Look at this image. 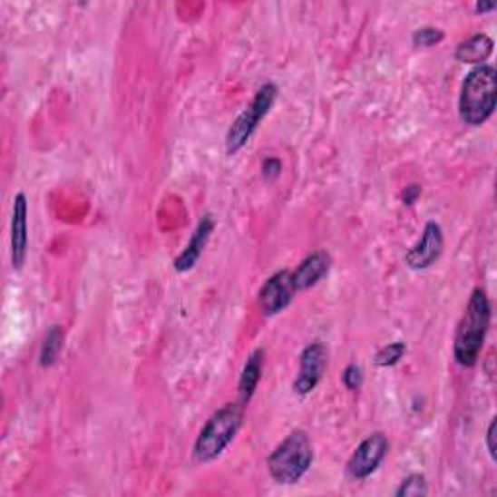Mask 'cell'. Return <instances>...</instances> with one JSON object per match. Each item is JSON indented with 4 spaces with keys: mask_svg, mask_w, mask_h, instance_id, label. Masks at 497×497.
Wrapping results in <instances>:
<instances>
[{
    "mask_svg": "<svg viewBox=\"0 0 497 497\" xmlns=\"http://www.w3.org/2000/svg\"><path fill=\"white\" fill-rule=\"evenodd\" d=\"M490 299L484 289L476 287L471 296V301H468L463 321L457 328V336H454V360L463 367L476 365L482 346H484L486 333L490 328Z\"/></svg>",
    "mask_w": 497,
    "mask_h": 497,
    "instance_id": "6da1fadb",
    "label": "cell"
},
{
    "mask_svg": "<svg viewBox=\"0 0 497 497\" xmlns=\"http://www.w3.org/2000/svg\"><path fill=\"white\" fill-rule=\"evenodd\" d=\"M497 102V74L493 66L480 64L463 82L459 98V115L471 127L484 124L495 109Z\"/></svg>",
    "mask_w": 497,
    "mask_h": 497,
    "instance_id": "7a4b0ae2",
    "label": "cell"
},
{
    "mask_svg": "<svg viewBox=\"0 0 497 497\" xmlns=\"http://www.w3.org/2000/svg\"><path fill=\"white\" fill-rule=\"evenodd\" d=\"M313 463V445L303 432L289 434L268 457V473L282 486H292L307 474Z\"/></svg>",
    "mask_w": 497,
    "mask_h": 497,
    "instance_id": "3957f363",
    "label": "cell"
},
{
    "mask_svg": "<svg viewBox=\"0 0 497 497\" xmlns=\"http://www.w3.org/2000/svg\"><path fill=\"white\" fill-rule=\"evenodd\" d=\"M243 422V404H228L219 408L206 422L195 443V459L199 463H212L236 439Z\"/></svg>",
    "mask_w": 497,
    "mask_h": 497,
    "instance_id": "277c9868",
    "label": "cell"
},
{
    "mask_svg": "<svg viewBox=\"0 0 497 497\" xmlns=\"http://www.w3.org/2000/svg\"><path fill=\"white\" fill-rule=\"evenodd\" d=\"M276 98H278V88H276L274 84L268 82V84L260 86L253 103L248 105L236 121H233V124L228 131V136H226L228 154H236V151H239L247 144L248 138H251V134L257 131L258 122L268 115Z\"/></svg>",
    "mask_w": 497,
    "mask_h": 497,
    "instance_id": "5b68a950",
    "label": "cell"
},
{
    "mask_svg": "<svg viewBox=\"0 0 497 497\" xmlns=\"http://www.w3.org/2000/svg\"><path fill=\"white\" fill-rule=\"evenodd\" d=\"M389 451V439L385 434H371L362 441L348 461V474L354 480H365L377 471Z\"/></svg>",
    "mask_w": 497,
    "mask_h": 497,
    "instance_id": "8992f818",
    "label": "cell"
},
{
    "mask_svg": "<svg viewBox=\"0 0 497 497\" xmlns=\"http://www.w3.org/2000/svg\"><path fill=\"white\" fill-rule=\"evenodd\" d=\"M328 364V352L321 342H313L299 356V375L294 381V391L301 396L315 391V386L323 379Z\"/></svg>",
    "mask_w": 497,
    "mask_h": 497,
    "instance_id": "52a82bcc",
    "label": "cell"
},
{
    "mask_svg": "<svg viewBox=\"0 0 497 497\" xmlns=\"http://www.w3.org/2000/svg\"><path fill=\"white\" fill-rule=\"evenodd\" d=\"M296 296V289L292 284V272L280 270L272 274L270 278L262 284L258 292V306L260 311L267 317L282 313Z\"/></svg>",
    "mask_w": 497,
    "mask_h": 497,
    "instance_id": "ba28073f",
    "label": "cell"
},
{
    "mask_svg": "<svg viewBox=\"0 0 497 497\" xmlns=\"http://www.w3.org/2000/svg\"><path fill=\"white\" fill-rule=\"evenodd\" d=\"M443 253V229L435 222H427L420 243L414 245L406 253V265L412 270H425Z\"/></svg>",
    "mask_w": 497,
    "mask_h": 497,
    "instance_id": "9c48e42d",
    "label": "cell"
},
{
    "mask_svg": "<svg viewBox=\"0 0 497 497\" xmlns=\"http://www.w3.org/2000/svg\"><path fill=\"white\" fill-rule=\"evenodd\" d=\"M10 251H12V267L16 270L24 268L27 257V199L24 192L16 195L12 206V229H10Z\"/></svg>",
    "mask_w": 497,
    "mask_h": 497,
    "instance_id": "30bf717a",
    "label": "cell"
},
{
    "mask_svg": "<svg viewBox=\"0 0 497 497\" xmlns=\"http://www.w3.org/2000/svg\"><path fill=\"white\" fill-rule=\"evenodd\" d=\"M330 262H333V258H330L326 251H317L303 260L296 268V272H292V284L296 294L306 292V289L323 280L330 270Z\"/></svg>",
    "mask_w": 497,
    "mask_h": 497,
    "instance_id": "8fae6325",
    "label": "cell"
},
{
    "mask_svg": "<svg viewBox=\"0 0 497 497\" xmlns=\"http://www.w3.org/2000/svg\"><path fill=\"white\" fill-rule=\"evenodd\" d=\"M212 231H214V218L210 214H204L195 233H192L189 245L185 247V251L179 255L173 262V268L177 272H187L197 265V260L200 258L206 243H209V239L212 236Z\"/></svg>",
    "mask_w": 497,
    "mask_h": 497,
    "instance_id": "7c38bea8",
    "label": "cell"
},
{
    "mask_svg": "<svg viewBox=\"0 0 497 497\" xmlns=\"http://www.w3.org/2000/svg\"><path fill=\"white\" fill-rule=\"evenodd\" d=\"M262 362H265V350L262 348H257L245 362L243 373L239 377V396H241L243 406L253 398V395L257 391V385L262 377Z\"/></svg>",
    "mask_w": 497,
    "mask_h": 497,
    "instance_id": "4fadbf2b",
    "label": "cell"
},
{
    "mask_svg": "<svg viewBox=\"0 0 497 497\" xmlns=\"http://www.w3.org/2000/svg\"><path fill=\"white\" fill-rule=\"evenodd\" d=\"M493 51V41L486 34H476L471 39L463 41L459 45L454 57H457L459 63L464 64H482L484 63Z\"/></svg>",
    "mask_w": 497,
    "mask_h": 497,
    "instance_id": "5bb4252c",
    "label": "cell"
},
{
    "mask_svg": "<svg viewBox=\"0 0 497 497\" xmlns=\"http://www.w3.org/2000/svg\"><path fill=\"white\" fill-rule=\"evenodd\" d=\"M63 346H64V335H63L61 326L54 325L47 333V336L44 340V346H41L39 364L44 367H51L54 362H57Z\"/></svg>",
    "mask_w": 497,
    "mask_h": 497,
    "instance_id": "9a60e30c",
    "label": "cell"
},
{
    "mask_svg": "<svg viewBox=\"0 0 497 497\" xmlns=\"http://www.w3.org/2000/svg\"><path fill=\"white\" fill-rule=\"evenodd\" d=\"M404 354H406V344L404 342H393V344H389V346L381 348L375 354V365H379V367H393L400 360H403Z\"/></svg>",
    "mask_w": 497,
    "mask_h": 497,
    "instance_id": "2e32d148",
    "label": "cell"
},
{
    "mask_svg": "<svg viewBox=\"0 0 497 497\" xmlns=\"http://www.w3.org/2000/svg\"><path fill=\"white\" fill-rule=\"evenodd\" d=\"M427 493V482L424 474H410L400 482L396 490V497H420Z\"/></svg>",
    "mask_w": 497,
    "mask_h": 497,
    "instance_id": "e0dca14e",
    "label": "cell"
},
{
    "mask_svg": "<svg viewBox=\"0 0 497 497\" xmlns=\"http://www.w3.org/2000/svg\"><path fill=\"white\" fill-rule=\"evenodd\" d=\"M443 39H445V34L437 30V27H422V30H418L412 37L414 45L416 47H434L441 44Z\"/></svg>",
    "mask_w": 497,
    "mask_h": 497,
    "instance_id": "ac0fdd59",
    "label": "cell"
},
{
    "mask_svg": "<svg viewBox=\"0 0 497 497\" xmlns=\"http://www.w3.org/2000/svg\"><path fill=\"white\" fill-rule=\"evenodd\" d=\"M342 381H344V385H346L348 391H357V389H360V386L364 385V371H362V367L356 365V364L348 365L346 369H344V373H342Z\"/></svg>",
    "mask_w": 497,
    "mask_h": 497,
    "instance_id": "d6986e66",
    "label": "cell"
},
{
    "mask_svg": "<svg viewBox=\"0 0 497 497\" xmlns=\"http://www.w3.org/2000/svg\"><path fill=\"white\" fill-rule=\"evenodd\" d=\"M282 171V163L280 160H276V158H268L265 160V163H262V175H265L268 181H272V179H276L280 175Z\"/></svg>",
    "mask_w": 497,
    "mask_h": 497,
    "instance_id": "ffe728a7",
    "label": "cell"
},
{
    "mask_svg": "<svg viewBox=\"0 0 497 497\" xmlns=\"http://www.w3.org/2000/svg\"><path fill=\"white\" fill-rule=\"evenodd\" d=\"M420 195H422V187H420V185H410V187H406L404 192H403V200H404V204L412 206L414 202L418 200Z\"/></svg>",
    "mask_w": 497,
    "mask_h": 497,
    "instance_id": "44dd1931",
    "label": "cell"
},
{
    "mask_svg": "<svg viewBox=\"0 0 497 497\" xmlns=\"http://www.w3.org/2000/svg\"><path fill=\"white\" fill-rule=\"evenodd\" d=\"M495 427H497V420L493 418L488 427V451H490L493 461H495Z\"/></svg>",
    "mask_w": 497,
    "mask_h": 497,
    "instance_id": "7402d4cb",
    "label": "cell"
},
{
    "mask_svg": "<svg viewBox=\"0 0 497 497\" xmlns=\"http://www.w3.org/2000/svg\"><path fill=\"white\" fill-rule=\"evenodd\" d=\"M493 8H495L493 3H478V5H476V12H480V14L490 12V10H493Z\"/></svg>",
    "mask_w": 497,
    "mask_h": 497,
    "instance_id": "603a6c76",
    "label": "cell"
}]
</instances>
